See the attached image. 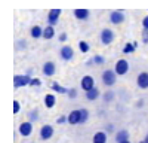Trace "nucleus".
<instances>
[{
	"mask_svg": "<svg viewBox=\"0 0 148 143\" xmlns=\"http://www.w3.org/2000/svg\"><path fill=\"white\" fill-rule=\"evenodd\" d=\"M30 34H31V37L39 39V37H42V36H43V30H42V27H39V26H33Z\"/></svg>",
	"mask_w": 148,
	"mask_h": 143,
	"instance_id": "6ab92c4d",
	"label": "nucleus"
},
{
	"mask_svg": "<svg viewBox=\"0 0 148 143\" xmlns=\"http://www.w3.org/2000/svg\"><path fill=\"white\" fill-rule=\"evenodd\" d=\"M55 103H56V97L53 94H47L45 97V106L47 107V109H52V107L55 106Z\"/></svg>",
	"mask_w": 148,
	"mask_h": 143,
	"instance_id": "dca6fc26",
	"label": "nucleus"
},
{
	"mask_svg": "<svg viewBox=\"0 0 148 143\" xmlns=\"http://www.w3.org/2000/svg\"><path fill=\"white\" fill-rule=\"evenodd\" d=\"M113 97H114V94H113V92H105L104 100H105V101H111V100H113Z\"/></svg>",
	"mask_w": 148,
	"mask_h": 143,
	"instance_id": "c756f323",
	"label": "nucleus"
},
{
	"mask_svg": "<svg viewBox=\"0 0 148 143\" xmlns=\"http://www.w3.org/2000/svg\"><path fill=\"white\" fill-rule=\"evenodd\" d=\"M74 17L77 19H88L89 18V10L88 9H74Z\"/></svg>",
	"mask_w": 148,
	"mask_h": 143,
	"instance_id": "4468645a",
	"label": "nucleus"
},
{
	"mask_svg": "<svg viewBox=\"0 0 148 143\" xmlns=\"http://www.w3.org/2000/svg\"><path fill=\"white\" fill-rule=\"evenodd\" d=\"M79 48H80L82 52H89V43H86V42H80Z\"/></svg>",
	"mask_w": 148,
	"mask_h": 143,
	"instance_id": "b1692460",
	"label": "nucleus"
},
{
	"mask_svg": "<svg viewBox=\"0 0 148 143\" xmlns=\"http://www.w3.org/2000/svg\"><path fill=\"white\" fill-rule=\"evenodd\" d=\"M55 70H56V67H55V63L53 61H46L43 64V75L47 76V78L53 76L55 75Z\"/></svg>",
	"mask_w": 148,
	"mask_h": 143,
	"instance_id": "6e6552de",
	"label": "nucleus"
},
{
	"mask_svg": "<svg viewBox=\"0 0 148 143\" xmlns=\"http://www.w3.org/2000/svg\"><path fill=\"white\" fill-rule=\"evenodd\" d=\"M141 143H148V136H147V137H145V140H142Z\"/></svg>",
	"mask_w": 148,
	"mask_h": 143,
	"instance_id": "f704fd0d",
	"label": "nucleus"
},
{
	"mask_svg": "<svg viewBox=\"0 0 148 143\" xmlns=\"http://www.w3.org/2000/svg\"><path fill=\"white\" fill-rule=\"evenodd\" d=\"M80 115H82V118H80V124H84L86 121H88V118H89V112L86 110V109H80Z\"/></svg>",
	"mask_w": 148,
	"mask_h": 143,
	"instance_id": "4be33fe9",
	"label": "nucleus"
},
{
	"mask_svg": "<svg viewBox=\"0 0 148 143\" xmlns=\"http://www.w3.org/2000/svg\"><path fill=\"white\" fill-rule=\"evenodd\" d=\"M59 40H61V42H65V40H67V34H65V33H61V34H59Z\"/></svg>",
	"mask_w": 148,
	"mask_h": 143,
	"instance_id": "473e14b6",
	"label": "nucleus"
},
{
	"mask_svg": "<svg viewBox=\"0 0 148 143\" xmlns=\"http://www.w3.org/2000/svg\"><path fill=\"white\" fill-rule=\"evenodd\" d=\"M31 119L34 121V119H37V113L36 112H31Z\"/></svg>",
	"mask_w": 148,
	"mask_h": 143,
	"instance_id": "72a5a7b5",
	"label": "nucleus"
},
{
	"mask_svg": "<svg viewBox=\"0 0 148 143\" xmlns=\"http://www.w3.org/2000/svg\"><path fill=\"white\" fill-rule=\"evenodd\" d=\"M80 109L79 110H73L70 115H68V124H73V125H76V124H80Z\"/></svg>",
	"mask_w": 148,
	"mask_h": 143,
	"instance_id": "ddd939ff",
	"label": "nucleus"
},
{
	"mask_svg": "<svg viewBox=\"0 0 148 143\" xmlns=\"http://www.w3.org/2000/svg\"><path fill=\"white\" fill-rule=\"evenodd\" d=\"M80 87L84 90V91H89V90H92V88H95V81H93V78L92 76H83L82 78V82H80Z\"/></svg>",
	"mask_w": 148,
	"mask_h": 143,
	"instance_id": "39448f33",
	"label": "nucleus"
},
{
	"mask_svg": "<svg viewBox=\"0 0 148 143\" xmlns=\"http://www.w3.org/2000/svg\"><path fill=\"white\" fill-rule=\"evenodd\" d=\"M55 36V27L53 26H51V24H49V26L43 30V39H46V40H49V39H52Z\"/></svg>",
	"mask_w": 148,
	"mask_h": 143,
	"instance_id": "2eb2a0df",
	"label": "nucleus"
},
{
	"mask_svg": "<svg viewBox=\"0 0 148 143\" xmlns=\"http://www.w3.org/2000/svg\"><path fill=\"white\" fill-rule=\"evenodd\" d=\"M93 143H107V134L104 131H98L93 136Z\"/></svg>",
	"mask_w": 148,
	"mask_h": 143,
	"instance_id": "a211bd4d",
	"label": "nucleus"
},
{
	"mask_svg": "<svg viewBox=\"0 0 148 143\" xmlns=\"http://www.w3.org/2000/svg\"><path fill=\"white\" fill-rule=\"evenodd\" d=\"M121 143H130V142L129 140H125V142H121Z\"/></svg>",
	"mask_w": 148,
	"mask_h": 143,
	"instance_id": "c9c22d12",
	"label": "nucleus"
},
{
	"mask_svg": "<svg viewBox=\"0 0 148 143\" xmlns=\"http://www.w3.org/2000/svg\"><path fill=\"white\" fill-rule=\"evenodd\" d=\"M136 83L141 90H147L148 88V72H141L138 75V79H136Z\"/></svg>",
	"mask_w": 148,
	"mask_h": 143,
	"instance_id": "0eeeda50",
	"label": "nucleus"
},
{
	"mask_svg": "<svg viewBox=\"0 0 148 143\" xmlns=\"http://www.w3.org/2000/svg\"><path fill=\"white\" fill-rule=\"evenodd\" d=\"M98 97H99V90H98V88H92V90H89V91H86V99H88V100L93 101V100H96Z\"/></svg>",
	"mask_w": 148,
	"mask_h": 143,
	"instance_id": "f3484780",
	"label": "nucleus"
},
{
	"mask_svg": "<svg viewBox=\"0 0 148 143\" xmlns=\"http://www.w3.org/2000/svg\"><path fill=\"white\" fill-rule=\"evenodd\" d=\"M114 70H116V73L119 75V76H123V75H126L127 73V70H129V63L126 61V60H119V61L116 63V67H114Z\"/></svg>",
	"mask_w": 148,
	"mask_h": 143,
	"instance_id": "7ed1b4c3",
	"label": "nucleus"
},
{
	"mask_svg": "<svg viewBox=\"0 0 148 143\" xmlns=\"http://www.w3.org/2000/svg\"><path fill=\"white\" fill-rule=\"evenodd\" d=\"M129 139V133L126 130H120L119 133L116 134V140H117V143H121V142H125V140H127Z\"/></svg>",
	"mask_w": 148,
	"mask_h": 143,
	"instance_id": "aec40b11",
	"label": "nucleus"
},
{
	"mask_svg": "<svg viewBox=\"0 0 148 143\" xmlns=\"http://www.w3.org/2000/svg\"><path fill=\"white\" fill-rule=\"evenodd\" d=\"M135 46H136V45H133V43H126L125 48H123V52H125V54H130V52H133Z\"/></svg>",
	"mask_w": 148,
	"mask_h": 143,
	"instance_id": "5701e85b",
	"label": "nucleus"
},
{
	"mask_svg": "<svg viewBox=\"0 0 148 143\" xmlns=\"http://www.w3.org/2000/svg\"><path fill=\"white\" fill-rule=\"evenodd\" d=\"M142 40H144V43H148V30L147 28L142 30Z\"/></svg>",
	"mask_w": 148,
	"mask_h": 143,
	"instance_id": "c85d7f7f",
	"label": "nucleus"
},
{
	"mask_svg": "<svg viewBox=\"0 0 148 143\" xmlns=\"http://www.w3.org/2000/svg\"><path fill=\"white\" fill-rule=\"evenodd\" d=\"M19 110H21V104H19L18 100H15L14 101V113H18Z\"/></svg>",
	"mask_w": 148,
	"mask_h": 143,
	"instance_id": "bb28decb",
	"label": "nucleus"
},
{
	"mask_svg": "<svg viewBox=\"0 0 148 143\" xmlns=\"http://www.w3.org/2000/svg\"><path fill=\"white\" fill-rule=\"evenodd\" d=\"M76 95H77V91H76V90H70V91H68V97H70V99H74Z\"/></svg>",
	"mask_w": 148,
	"mask_h": 143,
	"instance_id": "7c9ffc66",
	"label": "nucleus"
},
{
	"mask_svg": "<svg viewBox=\"0 0 148 143\" xmlns=\"http://www.w3.org/2000/svg\"><path fill=\"white\" fill-rule=\"evenodd\" d=\"M18 131H19V134L21 136H24V137H28L31 133H33V124L31 122H22L21 125H19V128H18Z\"/></svg>",
	"mask_w": 148,
	"mask_h": 143,
	"instance_id": "423d86ee",
	"label": "nucleus"
},
{
	"mask_svg": "<svg viewBox=\"0 0 148 143\" xmlns=\"http://www.w3.org/2000/svg\"><path fill=\"white\" fill-rule=\"evenodd\" d=\"M59 57L62 58V60H65V61H70V60H73V57H74L73 48H70V46H62V49H61V52H59Z\"/></svg>",
	"mask_w": 148,
	"mask_h": 143,
	"instance_id": "9d476101",
	"label": "nucleus"
},
{
	"mask_svg": "<svg viewBox=\"0 0 148 143\" xmlns=\"http://www.w3.org/2000/svg\"><path fill=\"white\" fill-rule=\"evenodd\" d=\"M116 78H117V73H116V70H105L104 73H102V82H104V85L107 87H113L114 83H116Z\"/></svg>",
	"mask_w": 148,
	"mask_h": 143,
	"instance_id": "f257e3e1",
	"label": "nucleus"
},
{
	"mask_svg": "<svg viewBox=\"0 0 148 143\" xmlns=\"http://www.w3.org/2000/svg\"><path fill=\"white\" fill-rule=\"evenodd\" d=\"M56 122H58V124H65V122H68V116H64V115L59 116V118L56 119Z\"/></svg>",
	"mask_w": 148,
	"mask_h": 143,
	"instance_id": "cd10ccee",
	"label": "nucleus"
},
{
	"mask_svg": "<svg viewBox=\"0 0 148 143\" xmlns=\"http://www.w3.org/2000/svg\"><path fill=\"white\" fill-rule=\"evenodd\" d=\"M99 39L104 45H110V43H113L114 40V33L113 30H110V28H104L101 31V36H99Z\"/></svg>",
	"mask_w": 148,
	"mask_h": 143,
	"instance_id": "20e7f679",
	"label": "nucleus"
},
{
	"mask_svg": "<svg viewBox=\"0 0 148 143\" xmlns=\"http://www.w3.org/2000/svg\"><path fill=\"white\" fill-rule=\"evenodd\" d=\"M53 136V127L52 125H43L40 128V137L43 140H49Z\"/></svg>",
	"mask_w": 148,
	"mask_h": 143,
	"instance_id": "1a4fd4ad",
	"label": "nucleus"
},
{
	"mask_svg": "<svg viewBox=\"0 0 148 143\" xmlns=\"http://www.w3.org/2000/svg\"><path fill=\"white\" fill-rule=\"evenodd\" d=\"M30 82H31V78L28 75H16L14 78V85L15 88H21V87H27L30 85Z\"/></svg>",
	"mask_w": 148,
	"mask_h": 143,
	"instance_id": "f03ea898",
	"label": "nucleus"
},
{
	"mask_svg": "<svg viewBox=\"0 0 148 143\" xmlns=\"http://www.w3.org/2000/svg\"><path fill=\"white\" fill-rule=\"evenodd\" d=\"M37 85L40 87V85H42V81H40V79H37V78H36V79H31L30 87H37Z\"/></svg>",
	"mask_w": 148,
	"mask_h": 143,
	"instance_id": "a878e982",
	"label": "nucleus"
},
{
	"mask_svg": "<svg viewBox=\"0 0 148 143\" xmlns=\"http://www.w3.org/2000/svg\"><path fill=\"white\" fill-rule=\"evenodd\" d=\"M52 90L56 91V92H59V94H68V91H70V90H67V88H64V87H61L59 83H56V82L52 83Z\"/></svg>",
	"mask_w": 148,
	"mask_h": 143,
	"instance_id": "412c9836",
	"label": "nucleus"
},
{
	"mask_svg": "<svg viewBox=\"0 0 148 143\" xmlns=\"http://www.w3.org/2000/svg\"><path fill=\"white\" fill-rule=\"evenodd\" d=\"M93 63H95V64H104L105 60H104L102 55H95V57H93Z\"/></svg>",
	"mask_w": 148,
	"mask_h": 143,
	"instance_id": "393cba45",
	"label": "nucleus"
},
{
	"mask_svg": "<svg viewBox=\"0 0 148 143\" xmlns=\"http://www.w3.org/2000/svg\"><path fill=\"white\" fill-rule=\"evenodd\" d=\"M59 15H61V9H52L51 12H49V15H47L49 24H51V26H55L58 18H59Z\"/></svg>",
	"mask_w": 148,
	"mask_h": 143,
	"instance_id": "f8f14e48",
	"label": "nucleus"
},
{
	"mask_svg": "<svg viewBox=\"0 0 148 143\" xmlns=\"http://www.w3.org/2000/svg\"><path fill=\"white\" fill-rule=\"evenodd\" d=\"M142 26H144V28H147V30H148V15L142 19Z\"/></svg>",
	"mask_w": 148,
	"mask_h": 143,
	"instance_id": "2f4dec72",
	"label": "nucleus"
},
{
	"mask_svg": "<svg viewBox=\"0 0 148 143\" xmlns=\"http://www.w3.org/2000/svg\"><path fill=\"white\" fill-rule=\"evenodd\" d=\"M123 21H125V15H123V12L120 10H114L110 14V22L113 24H121Z\"/></svg>",
	"mask_w": 148,
	"mask_h": 143,
	"instance_id": "9b49d317",
	"label": "nucleus"
}]
</instances>
